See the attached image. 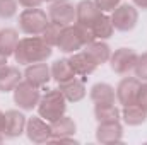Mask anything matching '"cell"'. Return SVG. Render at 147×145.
Instances as JSON below:
<instances>
[{"mask_svg":"<svg viewBox=\"0 0 147 145\" xmlns=\"http://www.w3.org/2000/svg\"><path fill=\"white\" fill-rule=\"evenodd\" d=\"M63 28H65V26L50 21V24L46 26V29H45L43 34H41L43 41H45L46 44H50L51 48L57 46V44H58V39H60V34H62V31H63Z\"/></svg>","mask_w":147,"mask_h":145,"instance_id":"cell-26","label":"cell"},{"mask_svg":"<svg viewBox=\"0 0 147 145\" xmlns=\"http://www.w3.org/2000/svg\"><path fill=\"white\" fill-rule=\"evenodd\" d=\"M123 138V126L120 121H111V123H98L96 130V140L99 144H118Z\"/></svg>","mask_w":147,"mask_h":145,"instance_id":"cell-13","label":"cell"},{"mask_svg":"<svg viewBox=\"0 0 147 145\" xmlns=\"http://www.w3.org/2000/svg\"><path fill=\"white\" fill-rule=\"evenodd\" d=\"M89 97L94 104H113L116 101V92L113 85L106 82H98L91 87Z\"/></svg>","mask_w":147,"mask_h":145,"instance_id":"cell-18","label":"cell"},{"mask_svg":"<svg viewBox=\"0 0 147 145\" xmlns=\"http://www.w3.org/2000/svg\"><path fill=\"white\" fill-rule=\"evenodd\" d=\"M3 138H5V137H3V133H0V144L3 142Z\"/></svg>","mask_w":147,"mask_h":145,"instance_id":"cell-36","label":"cell"},{"mask_svg":"<svg viewBox=\"0 0 147 145\" xmlns=\"http://www.w3.org/2000/svg\"><path fill=\"white\" fill-rule=\"evenodd\" d=\"M74 77H77V75L74 72L69 58H60V60H55L51 63V79H55L58 84L67 82V80H70Z\"/></svg>","mask_w":147,"mask_h":145,"instance_id":"cell-23","label":"cell"},{"mask_svg":"<svg viewBox=\"0 0 147 145\" xmlns=\"http://www.w3.org/2000/svg\"><path fill=\"white\" fill-rule=\"evenodd\" d=\"M26 123L28 118L24 113L17 109H9L5 111V128H3V137L5 138H17L22 133H26Z\"/></svg>","mask_w":147,"mask_h":145,"instance_id":"cell-10","label":"cell"},{"mask_svg":"<svg viewBox=\"0 0 147 145\" xmlns=\"http://www.w3.org/2000/svg\"><path fill=\"white\" fill-rule=\"evenodd\" d=\"M57 48L60 51H63V53H75V51H79V50L84 48V44H82V41L79 38V33H77V29H75L74 24L63 28Z\"/></svg>","mask_w":147,"mask_h":145,"instance_id":"cell-15","label":"cell"},{"mask_svg":"<svg viewBox=\"0 0 147 145\" xmlns=\"http://www.w3.org/2000/svg\"><path fill=\"white\" fill-rule=\"evenodd\" d=\"M19 43V33L12 28H5L0 31V55L12 56L16 51V46Z\"/></svg>","mask_w":147,"mask_h":145,"instance_id":"cell-22","label":"cell"},{"mask_svg":"<svg viewBox=\"0 0 147 145\" xmlns=\"http://www.w3.org/2000/svg\"><path fill=\"white\" fill-rule=\"evenodd\" d=\"M91 29H92L96 39H108V38L113 36V31H115L113 22H111V17L108 14H105V12L96 19V22L92 24Z\"/></svg>","mask_w":147,"mask_h":145,"instance_id":"cell-25","label":"cell"},{"mask_svg":"<svg viewBox=\"0 0 147 145\" xmlns=\"http://www.w3.org/2000/svg\"><path fill=\"white\" fill-rule=\"evenodd\" d=\"M137 104H140L147 111V82L140 84V89H139V94H137Z\"/></svg>","mask_w":147,"mask_h":145,"instance_id":"cell-31","label":"cell"},{"mask_svg":"<svg viewBox=\"0 0 147 145\" xmlns=\"http://www.w3.org/2000/svg\"><path fill=\"white\" fill-rule=\"evenodd\" d=\"M38 114L46 119V121H55L58 119L60 116L65 114V109H67V99L63 97V94L60 92V89H50L46 91L39 103H38Z\"/></svg>","mask_w":147,"mask_h":145,"instance_id":"cell-2","label":"cell"},{"mask_svg":"<svg viewBox=\"0 0 147 145\" xmlns=\"http://www.w3.org/2000/svg\"><path fill=\"white\" fill-rule=\"evenodd\" d=\"M121 111L113 104H96L94 106V118L98 123H111V121H120Z\"/></svg>","mask_w":147,"mask_h":145,"instance_id":"cell-24","label":"cell"},{"mask_svg":"<svg viewBox=\"0 0 147 145\" xmlns=\"http://www.w3.org/2000/svg\"><path fill=\"white\" fill-rule=\"evenodd\" d=\"M45 2H57V0H45Z\"/></svg>","mask_w":147,"mask_h":145,"instance_id":"cell-37","label":"cell"},{"mask_svg":"<svg viewBox=\"0 0 147 145\" xmlns=\"http://www.w3.org/2000/svg\"><path fill=\"white\" fill-rule=\"evenodd\" d=\"M17 0H0V19H12L17 14Z\"/></svg>","mask_w":147,"mask_h":145,"instance_id":"cell-27","label":"cell"},{"mask_svg":"<svg viewBox=\"0 0 147 145\" xmlns=\"http://www.w3.org/2000/svg\"><path fill=\"white\" fill-rule=\"evenodd\" d=\"M142 80H139L137 77H125L120 80V84L116 85L115 92H116V101L121 106H128L137 103V94L140 89Z\"/></svg>","mask_w":147,"mask_h":145,"instance_id":"cell-9","label":"cell"},{"mask_svg":"<svg viewBox=\"0 0 147 145\" xmlns=\"http://www.w3.org/2000/svg\"><path fill=\"white\" fill-rule=\"evenodd\" d=\"M26 135L33 144H46L51 142V125L41 116H33L26 123Z\"/></svg>","mask_w":147,"mask_h":145,"instance_id":"cell-7","label":"cell"},{"mask_svg":"<svg viewBox=\"0 0 147 145\" xmlns=\"http://www.w3.org/2000/svg\"><path fill=\"white\" fill-rule=\"evenodd\" d=\"M121 118H123V121H125L128 126H139V125H142V123L147 121V111L142 108L140 104L134 103V104L123 106Z\"/></svg>","mask_w":147,"mask_h":145,"instance_id":"cell-21","label":"cell"},{"mask_svg":"<svg viewBox=\"0 0 147 145\" xmlns=\"http://www.w3.org/2000/svg\"><path fill=\"white\" fill-rule=\"evenodd\" d=\"M111 22H113V28L116 31H121V33H128L132 31L137 22H139V10L135 9V5H130V3H120L113 12H111Z\"/></svg>","mask_w":147,"mask_h":145,"instance_id":"cell-4","label":"cell"},{"mask_svg":"<svg viewBox=\"0 0 147 145\" xmlns=\"http://www.w3.org/2000/svg\"><path fill=\"white\" fill-rule=\"evenodd\" d=\"M60 87V92L63 94V97L67 99V103H79L86 97L87 91H86V82H84V77L82 79H77L74 77L67 82H62L58 84Z\"/></svg>","mask_w":147,"mask_h":145,"instance_id":"cell-14","label":"cell"},{"mask_svg":"<svg viewBox=\"0 0 147 145\" xmlns=\"http://www.w3.org/2000/svg\"><path fill=\"white\" fill-rule=\"evenodd\" d=\"M43 2H45V0H17V3L22 5L24 9H36V7H39Z\"/></svg>","mask_w":147,"mask_h":145,"instance_id":"cell-32","label":"cell"},{"mask_svg":"<svg viewBox=\"0 0 147 145\" xmlns=\"http://www.w3.org/2000/svg\"><path fill=\"white\" fill-rule=\"evenodd\" d=\"M3 128H5V113L0 111V133H3Z\"/></svg>","mask_w":147,"mask_h":145,"instance_id":"cell-34","label":"cell"},{"mask_svg":"<svg viewBox=\"0 0 147 145\" xmlns=\"http://www.w3.org/2000/svg\"><path fill=\"white\" fill-rule=\"evenodd\" d=\"M74 26H75V29H77V33H79V38H80V41H82V44H84V46L96 39V36H94V33H92V29H91V28L82 26V24H77V22H75Z\"/></svg>","mask_w":147,"mask_h":145,"instance_id":"cell-29","label":"cell"},{"mask_svg":"<svg viewBox=\"0 0 147 145\" xmlns=\"http://www.w3.org/2000/svg\"><path fill=\"white\" fill-rule=\"evenodd\" d=\"M69 62H70V65H72L75 75H79V77L91 75V73L98 68V63H96L84 50H82V51H75V53H72V56L69 58Z\"/></svg>","mask_w":147,"mask_h":145,"instance_id":"cell-16","label":"cell"},{"mask_svg":"<svg viewBox=\"0 0 147 145\" xmlns=\"http://www.w3.org/2000/svg\"><path fill=\"white\" fill-rule=\"evenodd\" d=\"M103 12L98 9V5L94 3V0H80L75 5V22L92 28V24L96 22V19L101 15Z\"/></svg>","mask_w":147,"mask_h":145,"instance_id":"cell-12","label":"cell"},{"mask_svg":"<svg viewBox=\"0 0 147 145\" xmlns=\"http://www.w3.org/2000/svg\"><path fill=\"white\" fill-rule=\"evenodd\" d=\"M7 65V56H3V55H0V70L3 68Z\"/></svg>","mask_w":147,"mask_h":145,"instance_id":"cell-35","label":"cell"},{"mask_svg":"<svg viewBox=\"0 0 147 145\" xmlns=\"http://www.w3.org/2000/svg\"><path fill=\"white\" fill-rule=\"evenodd\" d=\"M94 3L98 5V9L105 14H110L113 12L118 5H120V0H94Z\"/></svg>","mask_w":147,"mask_h":145,"instance_id":"cell-30","label":"cell"},{"mask_svg":"<svg viewBox=\"0 0 147 145\" xmlns=\"http://www.w3.org/2000/svg\"><path fill=\"white\" fill-rule=\"evenodd\" d=\"M134 72H135V77H137L139 80L147 82V51L137 56V62H135Z\"/></svg>","mask_w":147,"mask_h":145,"instance_id":"cell-28","label":"cell"},{"mask_svg":"<svg viewBox=\"0 0 147 145\" xmlns=\"http://www.w3.org/2000/svg\"><path fill=\"white\" fill-rule=\"evenodd\" d=\"M48 17L51 22H58L62 26H70L75 22V5L69 0L51 2L48 9Z\"/></svg>","mask_w":147,"mask_h":145,"instance_id":"cell-8","label":"cell"},{"mask_svg":"<svg viewBox=\"0 0 147 145\" xmlns=\"http://www.w3.org/2000/svg\"><path fill=\"white\" fill-rule=\"evenodd\" d=\"M48 24H50V17L39 7L24 9L19 15V29L28 36H41Z\"/></svg>","mask_w":147,"mask_h":145,"instance_id":"cell-3","label":"cell"},{"mask_svg":"<svg viewBox=\"0 0 147 145\" xmlns=\"http://www.w3.org/2000/svg\"><path fill=\"white\" fill-rule=\"evenodd\" d=\"M51 142H57L58 138H67V137H74L77 132V125L70 116H60L58 119L51 121Z\"/></svg>","mask_w":147,"mask_h":145,"instance_id":"cell-17","label":"cell"},{"mask_svg":"<svg viewBox=\"0 0 147 145\" xmlns=\"http://www.w3.org/2000/svg\"><path fill=\"white\" fill-rule=\"evenodd\" d=\"M137 51L132 48H118L110 56V67L111 70L118 75H127L134 70L135 62H137Z\"/></svg>","mask_w":147,"mask_h":145,"instance_id":"cell-6","label":"cell"},{"mask_svg":"<svg viewBox=\"0 0 147 145\" xmlns=\"http://www.w3.org/2000/svg\"><path fill=\"white\" fill-rule=\"evenodd\" d=\"M84 51L98 63V67L103 65V63H106V62L110 60V56H111L110 44L105 43L103 39H94V41H91L89 44L84 46Z\"/></svg>","mask_w":147,"mask_h":145,"instance_id":"cell-19","label":"cell"},{"mask_svg":"<svg viewBox=\"0 0 147 145\" xmlns=\"http://www.w3.org/2000/svg\"><path fill=\"white\" fill-rule=\"evenodd\" d=\"M24 80L33 84L34 87H45L50 79H51V67H48V63L45 62H38V63H31V65H26V70H24Z\"/></svg>","mask_w":147,"mask_h":145,"instance_id":"cell-11","label":"cell"},{"mask_svg":"<svg viewBox=\"0 0 147 145\" xmlns=\"http://www.w3.org/2000/svg\"><path fill=\"white\" fill-rule=\"evenodd\" d=\"M134 5L142 10H147V0H134Z\"/></svg>","mask_w":147,"mask_h":145,"instance_id":"cell-33","label":"cell"},{"mask_svg":"<svg viewBox=\"0 0 147 145\" xmlns=\"http://www.w3.org/2000/svg\"><path fill=\"white\" fill-rule=\"evenodd\" d=\"M12 92H14V103L19 106V109L33 111L34 108H38V103L41 99L39 87H34L26 80H21Z\"/></svg>","mask_w":147,"mask_h":145,"instance_id":"cell-5","label":"cell"},{"mask_svg":"<svg viewBox=\"0 0 147 145\" xmlns=\"http://www.w3.org/2000/svg\"><path fill=\"white\" fill-rule=\"evenodd\" d=\"M22 73L17 67H12V65H5L2 70H0V92H12L17 84L22 80Z\"/></svg>","mask_w":147,"mask_h":145,"instance_id":"cell-20","label":"cell"},{"mask_svg":"<svg viewBox=\"0 0 147 145\" xmlns=\"http://www.w3.org/2000/svg\"><path fill=\"white\" fill-rule=\"evenodd\" d=\"M51 46L46 44L41 36H28L19 39L12 56L19 65H31L38 62H46L51 56Z\"/></svg>","mask_w":147,"mask_h":145,"instance_id":"cell-1","label":"cell"}]
</instances>
